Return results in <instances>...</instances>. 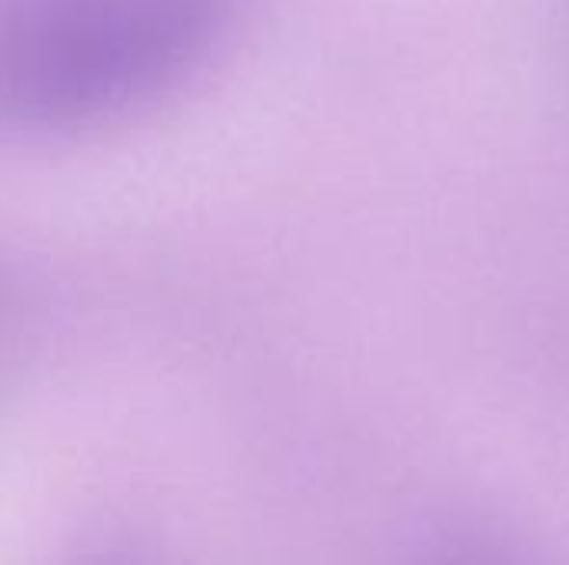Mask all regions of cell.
<instances>
[{
  "mask_svg": "<svg viewBox=\"0 0 569 565\" xmlns=\"http://www.w3.org/2000/svg\"><path fill=\"white\" fill-rule=\"evenodd\" d=\"M233 0H0V130L123 117L183 80Z\"/></svg>",
  "mask_w": 569,
  "mask_h": 565,
  "instance_id": "cell-1",
  "label": "cell"
},
{
  "mask_svg": "<svg viewBox=\"0 0 569 565\" xmlns=\"http://www.w3.org/2000/svg\"><path fill=\"white\" fill-rule=\"evenodd\" d=\"M420 565H530L523 559V553L490 533V529H477V526H463L453 533H443L430 543V549L423 553Z\"/></svg>",
  "mask_w": 569,
  "mask_h": 565,
  "instance_id": "cell-2",
  "label": "cell"
}]
</instances>
